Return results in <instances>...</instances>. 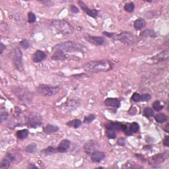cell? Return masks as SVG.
<instances>
[{
	"label": "cell",
	"instance_id": "cell-1",
	"mask_svg": "<svg viewBox=\"0 0 169 169\" xmlns=\"http://www.w3.org/2000/svg\"><path fill=\"white\" fill-rule=\"evenodd\" d=\"M113 66V63L109 60H94L84 63L83 68L89 73H95L110 71L112 69Z\"/></svg>",
	"mask_w": 169,
	"mask_h": 169
},
{
	"label": "cell",
	"instance_id": "cell-2",
	"mask_svg": "<svg viewBox=\"0 0 169 169\" xmlns=\"http://www.w3.org/2000/svg\"><path fill=\"white\" fill-rule=\"evenodd\" d=\"M54 50H60L63 52H79L84 53L86 52V47L83 45L76 42L73 41H66L63 42L62 43L56 44L53 48Z\"/></svg>",
	"mask_w": 169,
	"mask_h": 169
},
{
	"label": "cell",
	"instance_id": "cell-3",
	"mask_svg": "<svg viewBox=\"0 0 169 169\" xmlns=\"http://www.w3.org/2000/svg\"><path fill=\"white\" fill-rule=\"evenodd\" d=\"M51 26L60 34L71 35L75 31L74 27L68 21L63 19H56L51 23Z\"/></svg>",
	"mask_w": 169,
	"mask_h": 169
},
{
	"label": "cell",
	"instance_id": "cell-4",
	"mask_svg": "<svg viewBox=\"0 0 169 169\" xmlns=\"http://www.w3.org/2000/svg\"><path fill=\"white\" fill-rule=\"evenodd\" d=\"M37 91L45 96H52L60 91L59 87H54L47 84H40L37 88Z\"/></svg>",
	"mask_w": 169,
	"mask_h": 169
},
{
	"label": "cell",
	"instance_id": "cell-5",
	"mask_svg": "<svg viewBox=\"0 0 169 169\" xmlns=\"http://www.w3.org/2000/svg\"><path fill=\"white\" fill-rule=\"evenodd\" d=\"M116 39L123 44L131 45L136 43L137 41V37L129 31H123L117 35Z\"/></svg>",
	"mask_w": 169,
	"mask_h": 169
},
{
	"label": "cell",
	"instance_id": "cell-6",
	"mask_svg": "<svg viewBox=\"0 0 169 169\" xmlns=\"http://www.w3.org/2000/svg\"><path fill=\"white\" fill-rule=\"evenodd\" d=\"M13 62L15 67L18 71L21 72L23 71V54L19 47L14 48L13 52Z\"/></svg>",
	"mask_w": 169,
	"mask_h": 169
},
{
	"label": "cell",
	"instance_id": "cell-7",
	"mask_svg": "<svg viewBox=\"0 0 169 169\" xmlns=\"http://www.w3.org/2000/svg\"><path fill=\"white\" fill-rule=\"evenodd\" d=\"M168 157V151H167L164 153H161L155 155L148 159L149 165H159L162 163L165 160H167Z\"/></svg>",
	"mask_w": 169,
	"mask_h": 169
},
{
	"label": "cell",
	"instance_id": "cell-8",
	"mask_svg": "<svg viewBox=\"0 0 169 169\" xmlns=\"http://www.w3.org/2000/svg\"><path fill=\"white\" fill-rule=\"evenodd\" d=\"M83 37L84 40L89 42V43L96 45V46H104V45L107 44V40L104 37L90 35L89 34H87V33L83 35Z\"/></svg>",
	"mask_w": 169,
	"mask_h": 169
},
{
	"label": "cell",
	"instance_id": "cell-9",
	"mask_svg": "<svg viewBox=\"0 0 169 169\" xmlns=\"http://www.w3.org/2000/svg\"><path fill=\"white\" fill-rule=\"evenodd\" d=\"M42 124L41 116L38 114H31L27 117V125L30 128H38Z\"/></svg>",
	"mask_w": 169,
	"mask_h": 169
},
{
	"label": "cell",
	"instance_id": "cell-10",
	"mask_svg": "<svg viewBox=\"0 0 169 169\" xmlns=\"http://www.w3.org/2000/svg\"><path fill=\"white\" fill-rule=\"evenodd\" d=\"M140 129V126L136 122H133L123 126L122 131L126 135H132L137 132Z\"/></svg>",
	"mask_w": 169,
	"mask_h": 169
},
{
	"label": "cell",
	"instance_id": "cell-11",
	"mask_svg": "<svg viewBox=\"0 0 169 169\" xmlns=\"http://www.w3.org/2000/svg\"><path fill=\"white\" fill-rule=\"evenodd\" d=\"M99 147V144L95 140H90L87 141L83 145V149L84 152L88 155H90L92 153H93L96 149H98Z\"/></svg>",
	"mask_w": 169,
	"mask_h": 169
},
{
	"label": "cell",
	"instance_id": "cell-12",
	"mask_svg": "<svg viewBox=\"0 0 169 169\" xmlns=\"http://www.w3.org/2000/svg\"><path fill=\"white\" fill-rule=\"evenodd\" d=\"M168 57H169L168 49H166L163 51H162L161 52L157 54L155 56L153 57L151 60L154 63H159L167 60L168 59Z\"/></svg>",
	"mask_w": 169,
	"mask_h": 169
},
{
	"label": "cell",
	"instance_id": "cell-13",
	"mask_svg": "<svg viewBox=\"0 0 169 169\" xmlns=\"http://www.w3.org/2000/svg\"><path fill=\"white\" fill-rule=\"evenodd\" d=\"M78 4H79L80 7L81 8V10H82L84 12H85V13L88 15L89 16L93 17V18H96L98 15V12L96 10H90L88 7H87V5L83 3V1H78Z\"/></svg>",
	"mask_w": 169,
	"mask_h": 169
},
{
	"label": "cell",
	"instance_id": "cell-14",
	"mask_svg": "<svg viewBox=\"0 0 169 169\" xmlns=\"http://www.w3.org/2000/svg\"><path fill=\"white\" fill-rule=\"evenodd\" d=\"M15 159V157L13 153H7L6 156L5 157V158L3 159V161L1 162V166H0V168H9L10 166V164L12 162H13Z\"/></svg>",
	"mask_w": 169,
	"mask_h": 169
},
{
	"label": "cell",
	"instance_id": "cell-15",
	"mask_svg": "<svg viewBox=\"0 0 169 169\" xmlns=\"http://www.w3.org/2000/svg\"><path fill=\"white\" fill-rule=\"evenodd\" d=\"M104 104L108 107H113L118 108L120 107L121 102L118 98H108L105 99Z\"/></svg>",
	"mask_w": 169,
	"mask_h": 169
},
{
	"label": "cell",
	"instance_id": "cell-16",
	"mask_svg": "<svg viewBox=\"0 0 169 169\" xmlns=\"http://www.w3.org/2000/svg\"><path fill=\"white\" fill-rule=\"evenodd\" d=\"M105 158V153L98 151H95L90 154V159L94 162H99L102 161Z\"/></svg>",
	"mask_w": 169,
	"mask_h": 169
},
{
	"label": "cell",
	"instance_id": "cell-17",
	"mask_svg": "<svg viewBox=\"0 0 169 169\" xmlns=\"http://www.w3.org/2000/svg\"><path fill=\"white\" fill-rule=\"evenodd\" d=\"M123 126L124 125L118 122H108L107 124L105 125V127L107 129H112V130L114 131H119L122 130Z\"/></svg>",
	"mask_w": 169,
	"mask_h": 169
},
{
	"label": "cell",
	"instance_id": "cell-18",
	"mask_svg": "<svg viewBox=\"0 0 169 169\" xmlns=\"http://www.w3.org/2000/svg\"><path fill=\"white\" fill-rule=\"evenodd\" d=\"M69 147H70V141L68 140H63L57 147V149L58 153H65L68 151Z\"/></svg>",
	"mask_w": 169,
	"mask_h": 169
},
{
	"label": "cell",
	"instance_id": "cell-19",
	"mask_svg": "<svg viewBox=\"0 0 169 169\" xmlns=\"http://www.w3.org/2000/svg\"><path fill=\"white\" fill-rule=\"evenodd\" d=\"M46 58V54L41 50H37L35 52L34 55L32 56V61L35 63L40 62Z\"/></svg>",
	"mask_w": 169,
	"mask_h": 169
},
{
	"label": "cell",
	"instance_id": "cell-20",
	"mask_svg": "<svg viewBox=\"0 0 169 169\" xmlns=\"http://www.w3.org/2000/svg\"><path fill=\"white\" fill-rule=\"evenodd\" d=\"M69 58V56L65 52H63L60 50H56V52L52 56L53 60H65Z\"/></svg>",
	"mask_w": 169,
	"mask_h": 169
},
{
	"label": "cell",
	"instance_id": "cell-21",
	"mask_svg": "<svg viewBox=\"0 0 169 169\" xmlns=\"http://www.w3.org/2000/svg\"><path fill=\"white\" fill-rule=\"evenodd\" d=\"M80 104L79 102L78 101V100H75V99H71L68 101L65 102V108H67L69 110H74L75 108H77L79 107Z\"/></svg>",
	"mask_w": 169,
	"mask_h": 169
},
{
	"label": "cell",
	"instance_id": "cell-22",
	"mask_svg": "<svg viewBox=\"0 0 169 169\" xmlns=\"http://www.w3.org/2000/svg\"><path fill=\"white\" fill-rule=\"evenodd\" d=\"M59 129L60 128L58 126L52 124H48L44 128V132L46 134H52L53 133L58 132Z\"/></svg>",
	"mask_w": 169,
	"mask_h": 169
},
{
	"label": "cell",
	"instance_id": "cell-23",
	"mask_svg": "<svg viewBox=\"0 0 169 169\" xmlns=\"http://www.w3.org/2000/svg\"><path fill=\"white\" fill-rule=\"evenodd\" d=\"M145 26H146V21L143 19H141V18H140V19L135 20L134 24V28L136 30L142 29L144 28V27H145Z\"/></svg>",
	"mask_w": 169,
	"mask_h": 169
},
{
	"label": "cell",
	"instance_id": "cell-24",
	"mask_svg": "<svg viewBox=\"0 0 169 169\" xmlns=\"http://www.w3.org/2000/svg\"><path fill=\"white\" fill-rule=\"evenodd\" d=\"M140 35L143 38H155L157 35L155 32L151 29H147L141 33Z\"/></svg>",
	"mask_w": 169,
	"mask_h": 169
},
{
	"label": "cell",
	"instance_id": "cell-25",
	"mask_svg": "<svg viewBox=\"0 0 169 169\" xmlns=\"http://www.w3.org/2000/svg\"><path fill=\"white\" fill-rule=\"evenodd\" d=\"M143 167L135 163L134 161H128L122 166V168H129V169H137L142 168Z\"/></svg>",
	"mask_w": 169,
	"mask_h": 169
},
{
	"label": "cell",
	"instance_id": "cell-26",
	"mask_svg": "<svg viewBox=\"0 0 169 169\" xmlns=\"http://www.w3.org/2000/svg\"><path fill=\"white\" fill-rule=\"evenodd\" d=\"M81 124H82V122H81L80 120H78V119L71 120V121H69L66 123V125H67L68 126L71 127V128H75V129L79 128V127L81 126Z\"/></svg>",
	"mask_w": 169,
	"mask_h": 169
},
{
	"label": "cell",
	"instance_id": "cell-27",
	"mask_svg": "<svg viewBox=\"0 0 169 169\" xmlns=\"http://www.w3.org/2000/svg\"><path fill=\"white\" fill-rule=\"evenodd\" d=\"M29 134V132L28 129H21V130L17 132V136L18 138L20 139V140H24V139H25L28 137Z\"/></svg>",
	"mask_w": 169,
	"mask_h": 169
},
{
	"label": "cell",
	"instance_id": "cell-28",
	"mask_svg": "<svg viewBox=\"0 0 169 169\" xmlns=\"http://www.w3.org/2000/svg\"><path fill=\"white\" fill-rule=\"evenodd\" d=\"M44 153L46 155H53V154H55L56 153H58V149H57V147H48L46 148L43 151Z\"/></svg>",
	"mask_w": 169,
	"mask_h": 169
},
{
	"label": "cell",
	"instance_id": "cell-29",
	"mask_svg": "<svg viewBox=\"0 0 169 169\" xmlns=\"http://www.w3.org/2000/svg\"><path fill=\"white\" fill-rule=\"evenodd\" d=\"M167 117L165 114L163 113H159L155 116V119L159 123H163L167 120Z\"/></svg>",
	"mask_w": 169,
	"mask_h": 169
},
{
	"label": "cell",
	"instance_id": "cell-30",
	"mask_svg": "<svg viewBox=\"0 0 169 169\" xmlns=\"http://www.w3.org/2000/svg\"><path fill=\"white\" fill-rule=\"evenodd\" d=\"M37 145L33 143L29 145H27L25 148V151L27 153H33L37 151Z\"/></svg>",
	"mask_w": 169,
	"mask_h": 169
},
{
	"label": "cell",
	"instance_id": "cell-31",
	"mask_svg": "<svg viewBox=\"0 0 169 169\" xmlns=\"http://www.w3.org/2000/svg\"><path fill=\"white\" fill-rule=\"evenodd\" d=\"M143 115L147 118H151L154 116V112L152 108L146 107L143 110Z\"/></svg>",
	"mask_w": 169,
	"mask_h": 169
},
{
	"label": "cell",
	"instance_id": "cell-32",
	"mask_svg": "<svg viewBox=\"0 0 169 169\" xmlns=\"http://www.w3.org/2000/svg\"><path fill=\"white\" fill-rule=\"evenodd\" d=\"M135 9V5L133 2H129L126 4L124 6V10L129 13H132L134 11Z\"/></svg>",
	"mask_w": 169,
	"mask_h": 169
},
{
	"label": "cell",
	"instance_id": "cell-33",
	"mask_svg": "<svg viewBox=\"0 0 169 169\" xmlns=\"http://www.w3.org/2000/svg\"><path fill=\"white\" fill-rule=\"evenodd\" d=\"M106 135L108 139H115L116 137V134L114 130L110 129H107L106 131Z\"/></svg>",
	"mask_w": 169,
	"mask_h": 169
},
{
	"label": "cell",
	"instance_id": "cell-34",
	"mask_svg": "<svg viewBox=\"0 0 169 169\" xmlns=\"http://www.w3.org/2000/svg\"><path fill=\"white\" fill-rule=\"evenodd\" d=\"M153 107L154 110L157 112L161 111L162 108H163V106L161 105V102H160V101H155V102H154L153 104Z\"/></svg>",
	"mask_w": 169,
	"mask_h": 169
},
{
	"label": "cell",
	"instance_id": "cell-35",
	"mask_svg": "<svg viewBox=\"0 0 169 169\" xmlns=\"http://www.w3.org/2000/svg\"><path fill=\"white\" fill-rule=\"evenodd\" d=\"M95 118H96L95 115H94V114H90V115L84 118L83 122L84 123H91Z\"/></svg>",
	"mask_w": 169,
	"mask_h": 169
},
{
	"label": "cell",
	"instance_id": "cell-36",
	"mask_svg": "<svg viewBox=\"0 0 169 169\" xmlns=\"http://www.w3.org/2000/svg\"><path fill=\"white\" fill-rule=\"evenodd\" d=\"M36 20H37V17H36L35 15L33 13H32V12H29L28 14L29 23H35Z\"/></svg>",
	"mask_w": 169,
	"mask_h": 169
},
{
	"label": "cell",
	"instance_id": "cell-37",
	"mask_svg": "<svg viewBox=\"0 0 169 169\" xmlns=\"http://www.w3.org/2000/svg\"><path fill=\"white\" fill-rule=\"evenodd\" d=\"M9 116V114L7 112L4 111L1 112V115H0V119H1V123L4 122L7 119V118Z\"/></svg>",
	"mask_w": 169,
	"mask_h": 169
},
{
	"label": "cell",
	"instance_id": "cell-38",
	"mask_svg": "<svg viewBox=\"0 0 169 169\" xmlns=\"http://www.w3.org/2000/svg\"><path fill=\"white\" fill-rule=\"evenodd\" d=\"M132 100L134 102H140L141 95L137 93H134L132 96Z\"/></svg>",
	"mask_w": 169,
	"mask_h": 169
},
{
	"label": "cell",
	"instance_id": "cell-39",
	"mask_svg": "<svg viewBox=\"0 0 169 169\" xmlns=\"http://www.w3.org/2000/svg\"><path fill=\"white\" fill-rule=\"evenodd\" d=\"M151 99V96L149 94H143L141 95V101L147 102Z\"/></svg>",
	"mask_w": 169,
	"mask_h": 169
},
{
	"label": "cell",
	"instance_id": "cell-40",
	"mask_svg": "<svg viewBox=\"0 0 169 169\" xmlns=\"http://www.w3.org/2000/svg\"><path fill=\"white\" fill-rule=\"evenodd\" d=\"M20 44L21 45V46L25 48V49H26V48H29V46H30V43H29V40H26V39H25V40H23L22 41H21L20 42Z\"/></svg>",
	"mask_w": 169,
	"mask_h": 169
},
{
	"label": "cell",
	"instance_id": "cell-41",
	"mask_svg": "<svg viewBox=\"0 0 169 169\" xmlns=\"http://www.w3.org/2000/svg\"><path fill=\"white\" fill-rule=\"evenodd\" d=\"M117 143L118 145L120 146H123L125 145L126 144V141H125V139L123 138V137H120L118 138V140L117 141Z\"/></svg>",
	"mask_w": 169,
	"mask_h": 169
},
{
	"label": "cell",
	"instance_id": "cell-42",
	"mask_svg": "<svg viewBox=\"0 0 169 169\" xmlns=\"http://www.w3.org/2000/svg\"><path fill=\"white\" fill-rule=\"evenodd\" d=\"M70 11L72 12V13H79V9H78L76 6L74 5H71L70 6Z\"/></svg>",
	"mask_w": 169,
	"mask_h": 169
},
{
	"label": "cell",
	"instance_id": "cell-43",
	"mask_svg": "<svg viewBox=\"0 0 169 169\" xmlns=\"http://www.w3.org/2000/svg\"><path fill=\"white\" fill-rule=\"evenodd\" d=\"M168 139H169L168 136H166L165 138L164 139V140H163V144H164V145H165L166 147H168L169 146Z\"/></svg>",
	"mask_w": 169,
	"mask_h": 169
},
{
	"label": "cell",
	"instance_id": "cell-44",
	"mask_svg": "<svg viewBox=\"0 0 169 169\" xmlns=\"http://www.w3.org/2000/svg\"><path fill=\"white\" fill-rule=\"evenodd\" d=\"M103 34L104 35L106 36V37H109V38H112L114 35V33H111V32H106V31L103 32Z\"/></svg>",
	"mask_w": 169,
	"mask_h": 169
},
{
	"label": "cell",
	"instance_id": "cell-45",
	"mask_svg": "<svg viewBox=\"0 0 169 169\" xmlns=\"http://www.w3.org/2000/svg\"><path fill=\"white\" fill-rule=\"evenodd\" d=\"M0 49H1V55H2L3 53H4V50H5V45L2 43H1V46H0Z\"/></svg>",
	"mask_w": 169,
	"mask_h": 169
},
{
	"label": "cell",
	"instance_id": "cell-46",
	"mask_svg": "<svg viewBox=\"0 0 169 169\" xmlns=\"http://www.w3.org/2000/svg\"><path fill=\"white\" fill-rule=\"evenodd\" d=\"M28 168H38V167H37V166H35V165H33V164H30L29 165Z\"/></svg>",
	"mask_w": 169,
	"mask_h": 169
},
{
	"label": "cell",
	"instance_id": "cell-47",
	"mask_svg": "<svg viewBox=\"0 0 169 169\" xmlns=\"http://www.w3.org/2000/svg\"><path fill=\"white\" fill-rule=\"evenodd\" d=\"M169 125H168V123H167V125H166L165 126V128H164V130L167 132V133H169V130H168V128H169Z\"/></svg>",
	"mask_w": 169,
	"mask_h": 169
}]
</instances>
